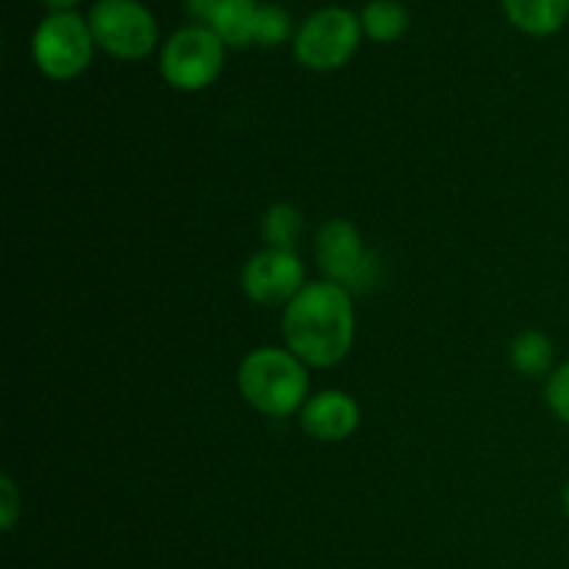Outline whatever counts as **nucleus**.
Here are the masks:
<instances>
[{
  "label": "nucleus",
  "instance_id": "obj_1",
  "mask_svg": "<svg viewBox=\"0 0 569 569\" xmlns=\"http://www.w3.org/2000/svg\"><path fill=\"white\" fill-rule=\"evenodd\" d=\"M281 331L287 348L309 367L339 365L356 339L353 292L333 281L306 283L283 306Z\"/></svg>",
  "mask_w": 569,
  "mask_h": 569
},
{
  "label": "nucleus",
  "instance_id": "obj_2",
  "mask_svg": "<svg viewBox=\"0 0 569 569\" xmlns=\"http://www.w3.org/2000/svg\"><path fill=\"white\" fill-rule=\"evenodd\" d=\"M237 383L256 411L281 420L309 400V365L289 348H256L239 365Z\"/></svg>",
  "mask_w": 569,
  "mask_h": 569
},
{
  "label": "nucleus",
  "instance_id": "obj_3",
  "mask_svg": "<svg viewBox=\"0 0 569 569\" xmlns=\"http://www.w3.org/2000/svg\"><path fill=\"white\" fill-rule=\"evenodd\" d=\"M92 28L76 11H53L39 22L31 37L33 64L53 81H70L81 76L92 61Z\"/></svg>",
  "mask_w": 569,
  "mask_h": 569
},
{
  "label": "nucleus",
  "instance_id": "obj_4",
  "mask_svg": "<svg viewBox=\"0 0 569 569\" xmlns=\"http://www.w3.org/2000/svg\"><path fill=\"white\" fill-rule=\"evenodd\" d=\"M161 76L181 92L211 87L226 64V42L209 26H187L172 33L159 56Z\"/></svg>",
  "mask_w": 569,
  "mask_h": 569
},
{
  "label": "nucleus",
  "instance_id": "obj_5",
  "mask_svg": "<svg viewBox=\"0 0 569 569\" xmlns=\"http://www.w3.org/2000/svg\"><path fill=\"white\" fill-rule=\"evenodd\" d=\"M361 20L342 6H326L300 22L295 31V56L317 72L348 64L361 42Z\"/></svg>",
  "mask_w": 569,
  "mask_h": 569
},
{
  "label": "nucleus",
  "instance_id": "obj_6",
  "mask_svg": "<svg viewBox=\"0 0 569 569\" xmlns=\"http://www.w3.org/2000/svg\"><path fill=\"white\" fill-rule=\"evenodd\" d=\"M89 28L94 44L126 61L144 59L159 42V22L139 0H94Z\"/></svg>",
  "mask_w": 569,
  "mask_h": 569
},
{
  "label": "nucleus",
  "instance_id": "obj_7",
  "mask_svg": "<svg viewBox=\"0 0 569 569\" xmlns=\"http://www.w3.org/2000/svg\"><path fill=\"white\" fill-rule=\"evenodd\" d=\"M315 256L326 281L348 292H367L378 278V259L365 248L359 228L350 220L322 222L315 237Z\"/></svg>",
  "mask_w": 569,
  "mask_h": 569
},
{
  "label": "nucleus",
  "instance_id": "obj_8",
  "mask_svg": "<svg viewBox=\"0 0 569 569\" xmlns=\"http://www.w3.org/2000/svg\"><path fill=\"white\" fill-rule=\"evenodd\" d=\"M306 287V267L295 250L264 248L242 270V292L259 306H287Z\"/></svg>",
  "mask_w": 569,
  "mask_h": 569
},
{
  "label": "nucleus",
  "instance_id": "obj_9",
  "mask_svg": "<svg viewBox=\"0 0 569 569\" xmlns=\"http://www.w3.org/2000/svg\"><path fill=\"white\" fill-rule=\"evenodd\" d=\"M359 422V403L342 389H322L311 395L300 409V426L317 442H342L350 433H356Z\"/></svg>",
  "mask_w": 569,
  "mask_h": 569
},
{
  "label": "nucleus",
  "instance_id": "obj_10",
  "mask_svg": "<svg viewBox=\"0 0 569 569\" xmlns=\"http://www.w3.org/2000/svg\"><path fill=\"white\" fill-rule=\"evenodd\" d=\"M503 11L520 31L550 37L569 17V0H503Z\"/></svg>",
  "mask_w": 569,
  "mask_h": 569
},
{
  "label": "nucleus",
  "instance_id": "obj_11",
  "mask_svg": "<svg viewBox=\"0 0 569 569\" xmlns=\"http://www.w3.org/2000/svg\"><path fill=\"white\" fill-rule=\"evenodd\" d=\"M511 367L522 378H550L556 370V345L545 331H520L509 348Z\"/></svg>",
  "mask_w": 569,
  "mask_h": 569
},
{
  "label": "nucleus",
  "instance_id": "obj_12",
  "mask_svg": "<svg viewBox=\"0 0 569 569\" xmlns=\"http://www.w3.org/2000/svg\"><path fill=\"white\" fill-rule=\"evenodd\" d=\"M256 14H259L256 0H220L209 28L231 48H244L253 42Z\"/></svg>",
  "mask_w": 569,
  "mask_h": 569
},
{
  "label": "nucleus",
  "instance_id": "obj_13",
  "mask_svg": "<svg viewBox=\"0 0 569 569\" xmlns=\"http://www.w3.org/2000/svg\"><path fill=\"white\" fill-rule=\"evenodd\" d=\"M361 31L376 42H395L409 28V11L398 0H370L359 14Z\"/></svg>",
  "mask_w": 569,
  "mask_h": 569
},
{
  "label": "nucleus",
  "instance_id": "obj_14",
  "mask_svg": "<svg viewBox=\"0 0 569 569\" xmlns=\"http://www.w3.org/2000/svg\"><path fill=\"white\" fill-rule=\"evenodd\" d=\"M261 237L267 248L295 250L303 237V214L292 203H272L261 217Z\"/></svg>",
  "mask_w": 569,
  "mask_h": 569
},
{
  "label": "nucleus",
  "instance_id": "obj_15",
  "mask_svg": "<svg viewBox=\"0 0 569 569\" xmlns=\"http://www.w3.org/2000/svg\"><path fill=\"white\" fill-rule=\"evenodd\" d=\"M289 33H292V20H289L287 9H281L278 3L259 6L253 42L264 44V48H276V44L287 42Z\"/></svg>",
  "mask_w": 569,
  "mask_h": 569
},
{
  "label": "nucleus",
  "instance_id": "obj_16",
  "mask_svg": "<svg viewBox=\"0 0 569 569\" xmlns=\"http://www.w3.org/2000/svg\"><path fill=\"white\" fill-rule=\"evenodd\" d=\"M545 400H548L550 411L569 426V361L550 372L548 383H545Z\"/></svg>",
  "mask_w": 569,
  "mask_h": 569
},
{
  "label": "nucleus",
  "instance_id": "obj_17",
  "mask_svg": "<svg viewBox=\"0 0 569 569\" xmlns=\"http://www.w3.org/2000/svg\"><path fill=\"white\" fill-rule=\"evenodd\" d=\"M0 492H3V528L6 531H11L17 522V517H20L22 500H20V492H17V487L11 478H0Z\"/></svg>",
  "mask_w": 569,
  "mask_h": 569
},
{
  "label": "nucleus",
  "instance_id": "obj_18",
  "mask_svg": "<svg viewBox=\"0 0 569 569\" xmlns=\"http://www.w3.org/2000/svg\"><path fill=\"white\" fill-rule=\"evenodd\" d=\"M183 3H187L189 17H194V20H198V26H209L220 0H183Z\"/></svg>",
  "mask_w": 569,
  "mask_h": 569
},
{
  "label": "nucleus",
  "instance_id": "obj_19",
  "mask_svg": "<svg viewBox=\"0 0 569 569\" xmlns=\"http://www.w3.org/2000/svg\"><path fill=\"white\" fill-rule=\"evenodd\" d=\"M42 3L48 6L50 14H53V11H72V6H76L78 0H42Z\"/></svg>",
  "mask_w": 569,
  "mask_h": 569
},
{
  "label": "nucleus",
  "instance_id": "obj_20",
  "mask_svg": "<svg viewBox=\"0 0 569 569\" xmlns=\"http://www.w3.org/2000/svg\"><path fill=\"white\" fill-rule=\"evenodd\" d=\"M561 500H565V515L569 517V481H567V487H565V495H561Z\"/></svg>",
  "mask_w": 569,
  "mask_h": 569
}]
</instances>
